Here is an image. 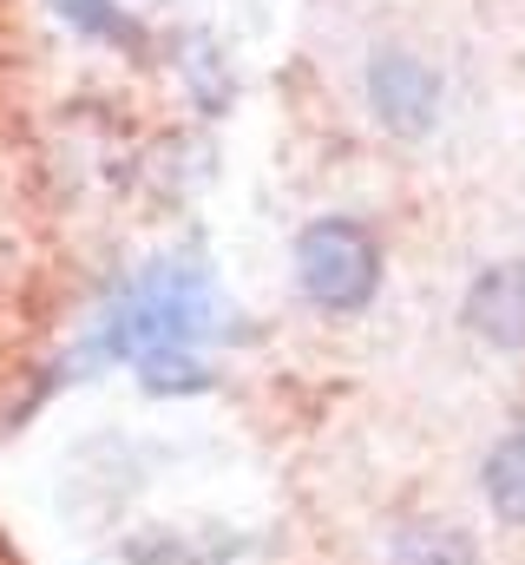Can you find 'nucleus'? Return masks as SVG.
Segmentation results:
<instances>
[{
  "label": "nucleus",
  "mask_w": 525,
  "mask_h": 565,
  "mask_svg": "<svg viewBox=\"0 0 525 565\" xmlns=\"http://www.w3.org/2000/svg\"><path fill=\"white\" fill-rule=\"evenodd\" d=\"M368 113L394 139H427L440 126V73L414 53H375L368 60Z\"/></svg>",
  "instance_id": "7ed1b4c3"
},
{
  "label": "nucleus",
  "mask_w": 525,
  "mask_h": 565,
  "mask_svg": "<svg viewBox=\"0 0 525 565\" xmlns=\"http://www.w3.org/2000/svg\"><path fill=\"white\" fill-rule=\"evenodd\" d=\"M296 282L315 309L329 316H355L375 302L382 289V250L355 217H315L296 237Z\"/></svg>",
  "instance_id": "f03ea898"
},
{
  "label": "nucleus",
  "mask_w": 525,
  "mask_h": 565,
  "mask_svg": "<svg viewBox=\"0 0 525 565\" xmlns=\"http://www.w3.org/2000/svg\"><path fill=\"white\" fill-rule=\"evenodd\" d=\"M460 322L493 349H525V264L480 270L460 296Z\"/></svg>",
  "instance_id": "20e7f679"
},
{
  "label": "nucleus",
  "mask_w": 525,
  "mask_h": 565,
  "mask_svg": "<svg viewBox=\"0 0 525 565\" xmlns=\"http://www.w3.org/2000/svg\"><path fill=\"white\" fill-rule=\"evenodd\" d=\"M480 487H486V507H493L506 526H525V427H513V434L486 454Z\"/></svg>",
  "instance_id": "423d86ee"
},
{
  "label": "nucleus",
  "mask_w": 525,
  "mask_h": 565,
  "mask_svg": "<svg viewBox=\"0 0 525 565\" xmlns=\"http://www.w3.org/2000/svg\"><path fill=\"white\" fill-rule=\"evenodd\" d=\"M138 375L151 395H184V388H204V362H191L184 349H158V355H138Z\"/></svg>",
  "instance_id": "6e6552de"
},
{
  "label": "nucleus",
  "mask_w": 525,
  "mask_h": 565,
  "mask_svg": "<svg viewBox=\"0 0 525 565\" xmlns=\"http://www.w3.org/2000/svg\"><path fill=\"white\" fill-rule=\"evenodd\" d=\"M217 316L211 302V282L204 270H184V264H158L126 289V302L106 316V335H99V355H158V349H191V335H204Z\"/></svg>",
  "instance_id": "f257e3e1"
},
{
  "label": "nucleus",
  "mask_w": 525,
  "mask_h": 565,
  "mask_svg": "<svg viewBox=\"0 0 525 565\" xmlns=\"http://www.w3.org/2000/svg\"><path fill=\"white\" fill-rule=\"evenodd\" d=\"M388 565H480V546L453 520H414L388 546Z\"/></svg>",
  "instance_id": "39448f33"
},
{
  "label": "nucleus",
  "mask_w": 525,
  "mask_h": 565,
  "mask_svg": "<svg viewBox=\"0 0 525 565\" xmlns=\"http://www.w3.org/2000/svg\"><path fill=\"white\" fill-rule=\"evenodd\" d=\"M53 13H60L66 26H79L86 40H106V46H138V40H144L113 0H53Z\"/></svg>",
  "instance_id": "0eeeda50"
}]
</instances>
